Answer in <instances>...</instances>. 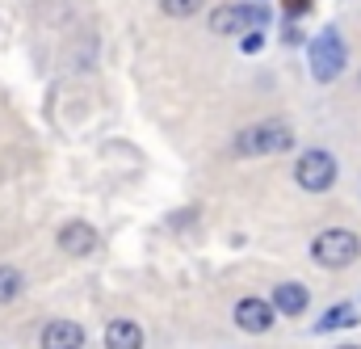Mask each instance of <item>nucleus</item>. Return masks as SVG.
I'll use <instances>...</instances> for the list:
<instances>
[{"instance_id": "obj_1", "label": "nucleus", "mask_w": 361, "mask_h": 349, "mask_svg": "<svg viewBox=\"0 0 361 349\" xmlns=\"http://www.w3.org/2000/svg\"><path fill=\"white\" fill-rule=\"evenodd\" d=\"M311 257L324 265V269H345V265H353L361 257V240L353 232H341V227L319 232L315 244H311Z\"/></svg>"}, {"instance_id": "obj_2", "label": "nucleus", "mask_w": 361, "mask_h": 349, "mask_svg": "<svg viewBox=\"0 0 361 349\" xmlns=\"http://www.w3.org/2000/svg\"><path fill=\"white\" fill-rule=\"evenodd\" d=\"M290 143H294L290 126H281V122H257V126L240 131L235 152L240 156H273V152H286Z\"/></svg>"}, {"instance_id": "obj_3", "label": "nucleus", "mask_w": 361, "mask_h": 349, "mask_svg": "<svg viewBox=\"0 0 361 349\" xmlns=\"http://www.w3.org/2000/svg\"><path fill=\"white\" fill-rule=\"evenodd\" d=\"M265 25H269V13L257 4H223L210 17L214 34H248V30H265Z\"/></svg>"}, {"instance_id": "obj_4", "label": "nucleus", "mask_w": 361, "mask_h": 349, "mask_svg": "<svg viewBox=\"0 0 361 349\" xmlns=\"http://www.w3.org/2000/svg\"><path fill=\"white\" fill-rule=\"evenodd\" d=\"M311 72H315V81H336L345 72V42H341V34L324 30L311 42Z\"/></svg>"}, {"instance_id": "obj_5", "label": "nucleus", "mask_w": 361, "mask_h": 349, "mask_svg": "<svg viewBox=\"0 0 361 349\" xmlns=\"http://www.w3.org/2000/svg\"><path fill=\"white\" fill-rule=\"evenodd\" d=\"M298 185L307 189V194H324V189H332V181H336V160L324 152V148H315V152H307V156H298Z\"/></svg>"}, {"instance_id": "obj_6", "label": "nucleus", "mask_w": 361, "mask_h": 349, "mask_svg": "<svg viewBox=\"0 0 361 349\" xmlns=\"http://www.w3.org/2000/svg\"><path fill=\"white\" fill-rule=\"evenodd\" d=\"M59 249H63L68 257H89V253H97V232H92V223H80V219L63 223V227H59Z\"/></svg>"}, {"instance_id": "obj_7", "label": "nucleus", "mask_w": 361, "mask_h": 349, "mask_svg": "<svg viewBox=\"0 0 361 349\" xmlns=\"http://www.w3.org/2000/svg\"><path fill=\"white\" fill-rule=\"evenodd\" d=\"M235 324H240L244 333H269L273 329V303H265V299H240Z\"/></svg>"}, {"instance_id": "obj_8", "label": "nucleus", "mask_w": 361, "mask_h": 349, "mask_svg": "<svg viewBox=\"0 0 361 349\" xmlns=\"http://www.w3.org/2000/svg\"><path fill=\"white\" fill-rule=\"evenodd\" d=\"M85 345V329L76 320H51L42 329V349H80Z\"/></svg>"}, {"instance_id": "obj_9", "label": "nucleus", "mask_w": 361, "mask_h": 349, "mask_svg": "<svg viewBox=\"0 0 361 349\" xmlns=\"http://www.w3.org/2000/svg\"><path fill=\"white\" fill-rule=\"evenodd\" d=\"M105 349H143V329L135 320H109L105 324Z\"/></svg>"}, {"instance_id": "obj_10", "label": "nucleus", "mask_w": 361, "mask_h": 349, "mask_svg": "<svg viewBox=\"0 0 361 349\" xmlns=\"http://www.w3.org/2000/svg\"><path fill=\"white\" fill-rule=\"evenodd\" d=\"M273 312H281V316H302V312H307V286L281 282V286L273 290Z\"/></svg>"}, {"instance_id": "obj_11", "label": "nucleus", "mask_w": 361, "mask_h": 349, "mask_svg": "<svg viewBox=\"0 0 361 349\" xmlns=\"http://www.w3.org/2000/svg\"><path fill=\"white\" fill-rule=\"evenodd\" d=\"M357 324V307H349V303H341V307H328L324 316H319V324H315V333H332V329H353Z\"/></svg>"}, {"instance_id": "obj_12", "label": "nucleus", "mask_w": 361, "mask_h": 349, "mask_svg": "<svg viewBox=\"0 0 361 349\" xmlns=\"http://www.w3.org/2000/svg\"><path fill=\"white\" fill-rule=\"evenodd\" d=\"M21 290H25V278H21V269H13V265H0V303H13V299H21Z\"/></svg>"}, {"instance_id": "obj_13", "label": "nucleus", "mask_w": 361, "mask_h": 349, "mask_svg": "<svg viewBox=\"0 0 361 349\" xmlns=\"http://www.w3.org/2000/svg\"><path fill=\"white\" fill-rule=\"evenodd\" d=\"M160 8H164L169 17H193V13L202 8V0H160Z\"/></svg>"}, {"instance_id": "obj_14", "label": "nucleus", "mask_w": 361, "mask_h": 349, "mask_svg": "<svg viewBox=\"0 0 361 349\" xmlns=\"http://www.w3.org/2000/svg\"><path fill=\"white\" fill-rule=\"evenodd\" d=\"M240 47H244V51H248V55H257V51H261V47H265V30H248V34H244V38H240Z\"/></svg>"}, {"instance_id": "obj_15", "label": "nucleus", "mask_w": 361, "mask_h": 349, "mask_svg": "<svg viewBox=\"0 0 361 349\" xmlns=\"http://www.w3.org/2000/svg\"><path fill=\"white\" fill-rule=\"evenodd\" d=\"M286 4H290V13H302V8H307L311 0H286Z\"/></svg>"}, {"instance_id": "obj_16", "label": "nucleus", "mask_w": 361, "mask_h": 349, "mask_svg": "<svg viewBox=\"0 0 361 349\" xmlns=\"http://www.w3.org/2000/svg\"><path fill=\"white\" fill-rule=\"evenodd\" d=\"M341 349H357V345H341Z\"/></svg>"}]
</instances>
